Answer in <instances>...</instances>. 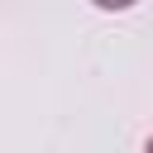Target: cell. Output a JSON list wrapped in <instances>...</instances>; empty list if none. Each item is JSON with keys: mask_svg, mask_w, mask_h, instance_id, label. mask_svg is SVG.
Returning <instances> with one entry per match:
<instances>
[{"mask_svg": "<svg viewBox=\"0 0 153 153\" xmlns=\"http://www.w3.org/2000/svg\"><path fill=\"white\" fill-rule=\"evenodd\" d=\"M143 153H153V139H148V148H143Z\"/></svg>", "mask_w": 153, "mask_h": 153, "instance_id": "cell-1", "label": "cell"}]
</instances>
